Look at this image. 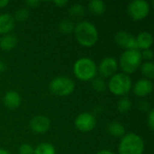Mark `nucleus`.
Returning a JSON list of instances; mask_svg holds the SVG:
<instances>
[{
  "label": "nucleus",
  "mask_w": 154,
  "mask_h": 154,
  "mask_svg": "<svg viewBox=\"0 0 154 154\" xmlns=\"http://www.w3.org/2000/svg\"><path fill=\"white\" fill-rule=\"evenodd\" d=\"M5 69H6V65H5V63L4 61L0 60V74L3 73V72H5Z\"/></svg>",
  "instance_id": "7c9ffc66"
},
{
  "label": "nucleus",
  "mask_w": 154,
  "mask_h": 154,
  "mask_svg": "<svg viewBox=\"0 0 154 154\" xmlns=\"http://www.w3.org/2000/svg\"><path fill=\"white\" fill-rule=\"evenodd\" d=\"M106 85L109 91L113 95L118 97H126L133 88L131 78L125 73L115 74L109 79Z\"/></svg>",
  "instance_id": "20e7f679"
},
{
  "label": "nucleus",
  "mask_w": 154,
  "mask_h": 154,
  "mask_svg": "<svg viewBox=\"0 0 154 154\" xmlns=\"http://www.w3.org/2000/svg\"><path fill=\"white\" fill-rule=\"evenodd\" d=\"M75 25L69 20H62L59 23V31L63 34H69L74 32Z\"/></svg>",
  "instance_id": "4be33fe9"
},
{
  "label": "nucleus",
  "mask_w": 154,
  "mask_h": 154,
  "mask_svg": "<svg viewBox=\"0 0 154 154\" xmlns=\"http://www.w3.org/2000/svg\"><path fill=\"white\" fill-rule=\"evenodd\" d=\"M54 4L58 7H63L68 4V1H66V0H57V1H54Z\"/></svg>",
  "instance_id": "c756f323"
},
{
  "label": "nucleus",
  "mask_w": 154,
  "mask_h": 154,
  "mask_svg": "<svg viewBox=\"0 0 154 154\" xmlns=\"http://www.w3.org/2000/svg\"><path fill=\"white\" fill-rule=\"evenodd\" d=\"M76 128L82 133H88L94 130L97 125V119L94 115L85 112L79 114L75 119Z\"/></svg>",
  "instance_id": "6e6552de"
},
{
  "label": "nucleus",
  "mask_w": 154,
  "mask_h": 154,
  "mask_svg": "<svg viewBox=\"0 0 154 154\" xmlns=\"http://www.w3.org/2000/svg\"><path fill=\"white\" fill-rule=\"evenodd\" d=\"M69 14L74 18H80L85 15V8L80 4H75L69 7Z\"/></svg>",
  "instance_id": "412c9836"
},
{
  "label": "nucleus",
  "mask_w": 154,
  "mask_h": 154,
  "mask_svg": "<svg viewBox=\"0 0 154 154\" xmlns=\"http://www.w3.org/2000/svg\"><path fill=\"white\" fill-rule=\"evenodd\" d=\"M3 102H4V105L7 108L15 109V108L20 106L21 102H22V98H21L18 92H16L14 90H10L5 94L4 98H3Z\"/></svg>",
  "instance_id": "ddd939ff"
},
{
  "label": "nucleus",
  "mask_w": 154,
  "mask_h": 154,
  "mask_svg": "<svg viewBox=\"0 0 154 154\" xmlns=\"http://www.w3.org/2000/svg\"><path fill=\"white\" fill-rule=\"evenodd\" d=\"M147 125L149 126V128L151 130L154 129V110L151 109L148 115V118H147Z\"/></svg>",
  "instance_id": "cd10ccee"
},
{
  "label": "nucleus",
  "mask_w": 154,
  "mask_h": 154,
  "mask_svg": "<svg viewBox=\"0 0 154 154\" xmlns=\"http://www.w3.org/2000/svg\"><path fill=\"white\" fill-rule=\"evenodd\" d=\"M88 11L96 16H100L106 13V5L101 0H92L88 3Z\"/></svg>",
  "instance_id": "f3484780"
},
{
  "label": "nucleus",
  "mask_w": 154,
  "mask_h": 154,
  "mask_svg": "<svg viewBox=\"0 0 154 154\" xmlns=\"http://www.w3.org/2000/svg\"><path fill=\"white\" fill-rule=\"evenodd\" d=\"M144 152V142L143 138L134 133L125 134L118 145L119 154H143Z\"/></svg>",
  "instance_id": "7ed1b4c3"
},
{
  "label": "nucleus",
  "mask_w": 154,
  "mask_h": 154,
  "mask_svg": "<svg viewBox=\"0 0 154 154\" xmlns=\"http://www.w3.org/2000/svg\"><path fill=\"white\" fill-rule=\"evenodd\" d=\"M92 88L97 92H104L107 88V85L103 78H95L92 80Z\"/></svg>",
  "instance_id": "b1692460"
},
{
  "label": "nucleus",
  "mask_w": 154,
  "mask_h": 154,
  "mask_svg": "<svg viewBox=\"0 0 154 154\" xmlns=\"http://www.w3.org/2000/svg\"><path fill=\"white\" fill-rule=\"evenodd\" d=\"M107 132L109 134H111L114 137L122 138L125 134V128L122 124H120L118 122H113L108 125Z\"/></svg>",
  "instance_id": "a211bd4d"
},
{
  "label": "nucleus",
  "mask_w": 154,
  "mask_h": 154,
  "mask_svg": "<svg viewBox=\"0 0 154 154\" xmlns=\"http://www.w3.org/2000/svg\"><path fill=\"white\" fill-rule=\"evenodd\" d=\"M17 42V37L13 33H8L0 38V48L5 51H9L16 47Z\"/></svg>",
  "instance_id": "dca6fc26"
},
{
  "label": "nucleus",
  "mask_w": 154,
  "mask_h": 154,
  "mask_svg": "<svg viewBox=\"0 0 154 154\" xmlns=\"http://www.w3.org/2000/svg\"><path fill=\"white\" fill-rule=\"evenodd\" d=\"M132 88H133L134 94L136 97H144L149 96L152 92L153 85L151 80L146 79H142L137 80Z\"/></svg>",
  "instance_id": "f8f14e48"
},
{
  "label": "nucleus",
  "mask_w": 154,
  "mask_h": 154,
  "mask_svg": "<svg viewBox=\"0 0 154 154\" xmlns=\"http://www.w3.org/2000/svg\"><path fill=\"white\" fill-rule=\"evenodd\" d=\"M15 26V21L14 17L9 14H0V34L5 35L11 33Z\"/></svg>",
  "instance_id": "4468645a"
},
{
  "label": "nucleus",
  "mask_w": 154,
  "mask_h": 154,
  "mask_svg": "<svg viewBox=\"0 0 154 154\" xmlns=\"http://www.w3.org/2000/svg\"><path fill=\"white\" fill-rule=\"evenodd\" d=\"M118 69V62L113 57H106L104 58L98 65L97 72L104 78H111L115 74L117 73Z\"/></svg>",
  "instance_id": "1a4fd4ad"
},
{
  "label": "nucleus",
  "mask_w": 154,
  "mask_h": 154,
  "mask_svg": "<svg viewBox=\"0 0 154 154\" xmlns=\"http://www.w3.org/2000/svg\"><path fill=\"white\" fill-rule=\"evenodd\" d=\"M14 21H17L19 23L25 22L29 17V12L26 8H20L14 12V15L13 16Z\"/></svg>",
  "instance_id": "393cba45"
},
{
  "label": "nucleus",
  "mask_w": 154,
  "mask_h": 154,
  "mask_svg": "<svg viewBox=\"0 0 154 154\" xmlns=\"http://www.w3.org/2000/svg\"><path fill=\"white\" fill-rule=\"evenodd\" d=\"M132 108V102L127 97H123L117 103V110L120 113H127Z\"/></svg>",
  "instance_id": "5701e85b"
},
{
  "label": "nucleus",
  "mask_w": 154,
  "mask_h": 154,
  "mask_svg": "<svg viewBox=\"0 0 154 154\" xmlns=\"http://www.w3.org/2000/svg\"><path fill=\"white\" fill-rule=\"evenodd\" d=\"M141 71L146 79H152L154 78V63L152 61H145L144 63H142Z\"/></svg>",
  "instance_id": "aec40b11"
},
{
  "label": "nucleus",
  "mask_w": 154,
  "mask_h": 154,
  "mask_svg": "<svg viewBox=\"0 0 154 154\" xmlns=\"http://www.w3.org/2000/svg\"><path fill=\"white\" fill-rule=\"evenodd\" d=\"M33 154H56V150L50 143H42L34 149Z\"/></svg>",
  "instance_id": "6ab92c4d"
},
{
  "label": "nucleus",
  "mask_w": 154,
  "mask_h": 154,
  "mask_svg": "<svg viewBox=\"0 0 154 154\" xmlns=\"http://www.w3.org/2000/svg\"><path fill=\"white\" fill-rule=\"evenodd\" d=\"M150 4L145 0H134L131 2L127 7V12L131 19L134 21H141L150 14Z\"/></svg>",
  "instance_id": "0eeeda50"
},
{
  "label": "nucleus",
  "mask_w": 154,
  "mask_h": 154,
  "mask_svg": "<svg viewBox=\"0 0 154 154\" xmlns=\"http://www.w3.org/2000/svg\"><path fill=\"white\" fill-rule=\"evenodd\" d=\"M115 41L118 46L125 49V51L138 50L135 36L128 32H125V31L118 32L115 36Z\"/></svg>",
  "instance_id": "9d476101"
},
{
  "label": "nucleus",
  "mask_w": 154,
  "mask_h": 154,
  "mask_svg": "<svg viewBox=\"0 0 154 154\" xmlns=\"http://www.w3.org/2000/svg\"><path fill=\"white\" fill-rule=\"evenodd\" d=\"M141 55H142V59L145 60L146 61H152V60L153 59V51L151 49L141 51Z\"/></svg>",
  "instance_id": "bb28decb"
},
{
  "label": "nucleus",
  "mask_w": 154,
  "mask_h": 154,
  "mask_svg": "<svg viewBox=\"0 0 154 154\" xmlns=\"http://www.w3.org/2000/svg\"><path fill=\"white\" fill-rule=\"evenodd\" d=\"M74 34L78 42L86 48L93 47L97 42L99 37L97 27L88 21L79 23L75 26Z\"/></svg>",
  "instance_id": "f257e3e1"
},
{
  "label": "nucleus",
  "mask_w": 154,
  "mask_h": 154,
  "mask_svg": "<svg viewBox=\"0 0 154 154\" xmlns=\"http://www.w3.org/2000/svg\"><path fill=\"white\" fill-rule=\"evenodd\" d=\"M50 89L56 96L68 97L75 90V82L69 77L59 76L51 81Z\"/></svg>",
  "instance_id": "423d86ee"
},
{
  "label": "nucleus",
  "mask_w": 154,
  "mask_h": 154,
  "mask_svg": "<svg viewBox=\"0 0 154 154\" xmlns=\"http://www.w3.org/2000/svg\"><path fill=\"white\" fill-rule=\"evenodd\" d=\"M8 4H9L8 0H0V8L5 7Z\"/></svg>",
  "instance_id": "473e14b6"
},
{
  "label": "nucleus",
  "mask_w": 154,
  "mask_h": 154,
  "mask_svg": "<svg viewBox=\"0 0 154 154\" xmlns=\"http://www.w3.org/2000/svg\"><path fill=\"white\" fill-rule=\"evenodd\" d=\"M0 154H11L7 150L5 149H0Z\"/></svg>",
  "instance_id": "72a5a7b5"
},
{
  "label": "nucleus",
  "mask_w": 154,
  "mask_h": 154,
  "mask_svg": "<svg viewBox=\"0 0 154 154\" xmlns=\"http://www.w3.org/2000/svg\"><path fill=\"white\" fill-rule=\"evenodd\" d=\"M142 61L143 59L139 50H127L121 54L119 65L123 73L129 75L134 73L141 67Z\"/></svg>",
  "instance_id": "39448f33"
},
{
  "label": "nucleus",
  "mask_w": 154,
  "mask_h": 154,
  "mask_svg": "<svg viewBox=\"0 0 154 154\" xmlns=\"http://www.w3.org/2000/svg\"><path fill=\"white\" fill-rule=\"evenodd\" d=\"M97 154H115L113 152H111V151H109V150H106V149H104V150H100L99 152H97Z\"/></svg>",
  "instance_id": "2f4dec72"
},
{
  "label": "nucleus",
  "mask_w": 154,
  "mask_h": 154,
  "mask_svg": "<svg viewBox=\"0 0 154 154\" xmlns=\"http://www.w3.org/2000/svg\"><path fill=\"white\" fill-rule=\"evenodd\" d=\"M25 3H26V5H28L30 7L34 8V7H36L37 5H39L41 2H40V1H37V0H28V1H26Z\"/></svg>",
  "instance_id": "c85d7f7f"
},
{
  "label": "nucleus",
  "mask_w": 154,
  "mask_h": 154,
  "mask_svg": "<svg viewBox=\"0 0 154 154\" xmlns=\"http://www.w3.org/2000/svg\"><path fill=\"white\" fill-rule=\"evenodd\" d=\"M73 73L75 77L81 81H90L97 77V66L92 59L83 57L74 63Z\"/></svg>",
  "instance_id": "f03ea898"
},
{
  "label": "nucleus",
  "mask_w": 154,
  "mask_h": 154,
  "mask_svg": "<svg viewBox=\"0 0 154 154\" xmlns=\"http://www.w3.org/2000/svg\"><path fill=\"white\" fill-rule=\"evenodd\" d=\"M51 126V121L45 116H36L30 122V128L36 134H44L48 132Z\"/></svg>",
  "instance_id": "9b49d317"
},
{
  "label": "nucleus",
  "mask_w": 154,
  "mask_h": 154,
  "mask_svg": "<svg viewBox=\"0 0 154 154\" xmlns=\"http://www.w3.org/2000/svg\"><path fill=\"white\" fill-rule=\"evenodd\" d=\"M34 149L28 143L22 144L19 148V154H33Z\"/></svg>",
  "instance_id": "a878e982"
},
{
  "label": "nucleus",
  "mask_w": 154,
  "mask_h": 154,
  "mask_svg": "<svg viewBox=\"0 0 154 154\" xmlns=\"http://www.w3.org/2000/svg\"><path fill=\"white\" fill-rule=\"evenodd\" d=\"M136 44H137V49H141L143 51L151 49L152 42H153V38L152 33L148 32H143L139 33L136 37Z\"/></svg>",
  "instance_id": "2eb2a0df"
}]
</instances>
